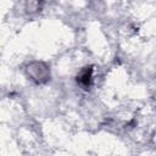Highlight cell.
I'll return each mask as SVG.
<instances>
[{
    "instance_id": "1",
    "label": "cell",
    "mask_w": 156,
    "mask_h": 156,
    "mask_svg": "<svg viewBox=\"0 0 156 156\" xmlns=\"http://www.w3.org/2000/svg\"><path fill=\"white\" fill-rule=\"evenodd\" d=\"M91 78H93V68L91 67H87L85 69H83L80 72V74L78 76V82L79 84H82L83 87H89L91 83Z\"/></svg>"
}]
</instances>
